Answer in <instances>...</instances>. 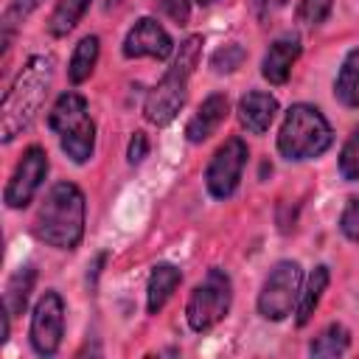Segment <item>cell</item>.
<instances>
[{
  "label": "cell",
  "instance_id": "cell-1",
  "mask_svg": "<svg viewBox=\"0 0 359 359\" xmlns=\"http://www.w3.org/2000/svg\"><path fill=\"white\" fill-rule=\"evenodd\" d=\"M53 56L50 53H36L31 56L17 79L11 81V87L3 95V107H0V137L3 143H11L17 135H22L39 115L50 84H53Z\"/></svg>",
  "mask_w": 359,
  "mask_h": 359
},
{
  "label": "cell",
  "instance_id": "cell-2",
  "mask_svg": "<svg viewBox=\"0 0 359 359\" xmlns=\"http://www.w3.org/2000/svg\"><path fill=\"white\" fill-rule=\"evenodd\" d=\"M84 194L73 182H56L48 188L34 216V236L56 250H76L84 238Z\"/></svg>",
  "mask_w": 359,
  "mask_h": 359
},
{
  "label": "cell",
  "instance_id": "cell-3",
  "mask_svg": "<svg viewBox=\"0 0 359 359\" xmlns=\"http://www.w3.org/2000/svg\"><path fill=\"white\" fill-rule=\"evenodd\" d=\"M202 36L199 34H191L180 42V50L174 53V62L171 67L163 73V79L149 90L146 101H143V118L151 123V126H168L185 98H188V81L199 65V56H202Z\"/></svg>",
  "mask_w": 359,
  "mask_h": 359
},
{
  "label": "cell",
  "instance_id": "cell-4",
  "mask_svg": "<svg viewBox=\"0 0 359 359\" xmlns=\"http://www.w3.org/2000/svg\"><path fill=\"white\" fill-rule=\"evenodd\" d=\"M334 143L331 123L325 115L311 104H292L283 115L280 132H278V151L286 160L303 163L325 154Z\"/></svg>",
  "mask_w": 359,
  "mask_h": 359
},
{
  "label": "cell",
  "instance_id": "cell-5",
  "mask_svg": "<svg viewBox=\"0 0 359 359\" xmlns=\"http://www.w3.org/2000/svg\"><path fill=\"white\" fill-rule=\"evenodd\" d=\"M48 126L59 137L62 151L76 163L84 165L95 151V123L87 112V98L67 90L56 98L48 112Z\"/></svg>",
  "mask_w": 359,
  "mask_h": 359
},
{
  "label": "cell",
  "instance_id": "cell-6",
  "mask_svg": "<svg viewBox=\"0 0 359 359\" xmlns=\"http://www.w3.org/2000/svg\"><path fill=\"white\" fill-rule=\"evenodd\" d=\"M230 303H233L230 275L219 266L208 269V275L194 286V292L188 297V306H185V320H188L191 331L205 334L213 325H219L227 317Z\"/></svg>",
  "mask_w": 359,
  "mask_h": 359
},
{
  "label": "cell",
  "instance_id": "cell-7",
  "mask_svg": "<svg viewBox=\"0 0 359 359\" xmlns=\"http://www.w3.org/2000/svg\"><path fill=\"white\" fill-rule=\"evenodd\" d=\"M300 286H303V269L297 261H278L261 292H258V314L264 320H272V323H280L292 314L297 297H300Z\"/></svg>",
  "mask_w": 359,
  "mask_h": 359
},
{
  "label": "cell",
  "instance_id": "cell-8",
  "mask_svg": "<svg viewBox=\"0 0 359 359\" xmlns=\"http://www.w3.org/2000/svg\"><path fill=\"white\" fill-rule=\"evenodd\" d=\"M247 143L241 137H227L210 157L205 168V188L213 199H230L247 165Z\"/></svg>",
  "mask_w": 359,
  "mask_h": 359
},
{
  "label": "cell",
  "instance_id": "cell-9",
  "mask_svg": "<svg viewBox=\"0 0 359 359\" xmlns=\"http://www.w3.org/2000/svg\"><path fill=\"white\" fill-rule=\"evenodd\" d=\"M28 337H31V348L39 356H53L59 351L62 337H65V300L59 292L48 289L36 300Z\"/></svg>",
  "mask_w": 359,
  "mask_h": 359
},
{
  "label": "cell",
  "instance_id": "cell-10",
  "mask_svg": "<svg viewBox=\"0 0 359 359\" xmlns=\"http://www.w3.org/2000/svg\"><path fill=\"white\" fill-rule=\"evenodd\" d=\"M45 177H48V154H45V149L42 146H28L22 151L14 174L6 182V191H3L6 208H11V210L25 208L36 196V191L42 188Z\"/></svg>",
  "mask_w": 359,
  "mask_h": 359
},
{
  "label": "cell",
  "instance_id": "cell-11",
  "mask_svg": "<svg viewBox=\"0 0 359 359\" xmlns=\"http://www.w3.org/2000/svg\"><path fill=\"white\" fill-rule=\"evenodd\" d=\"M121 50H123L126 59H143V56H149V59L163 62V59H168L174 53V42H171L168 31L157 20L140 17L129 28V34L123 36V48Z\"/></svg>",
  "mask_w": 359,
  "mask_h": 359
},
{
  "label": "cell",
  "instance_id": "cell-12",
  "mask_svg": "<svg viewBox=\"0 0 359 359\" xmlns=\"http://www.w3.org/2000/svg\"><path fill=\"white\" fill-rule=\"evenodd\" d=\"M227 112H230L227 95H224V93H210V95L199 104V109L191 115V121L185 123V137H188L191 143H205V140L224 123Z\"/></svg>",
  "mask_w": 359,
  "mask_h": 359
},
{
  "label": "cell",
  "instance_id": "cell-13",
  "mask_svg": "<svg viewBox=\"0 0 359 359\" xmlns=\"http://www.w3.org/2000/svg\"><path fill=\"white\" fill-rule=\"evenodd\" d=\"M300 56V39L294 34H286V36H278L269 50L264 53V62H261V76L269 81V84H286L289 73H292V65L297 62Z\"/></svg>",
  "mask_w": 359,
  "mask_h": 359
},
{
  "label": "cell",
  "instance_id": "cell-14",
  "mask_svg": "<svg viewBox=\"0 0 359 359\" xmlns=\"http://www.w3.org/2000/svg\"><path fill=\"white\" fill-rule=\"evenodd\" d=\"M236 112H238L241 126L250 135H264L278 115V101H275V95H269L264 90H250L247 95H241Z\"/></svg>",
  "mask_w": 359,
  "mask_h": 359
},
{
  "label": "cell",
  "instance_id": "cell-15",
  "mask_svg": "<svg viewBox=\"0 0 359 359\" xmlns=\"http://www.w3.org/2000/svg\"><path fill=\"white\" fill-rule=\"evenodd\" d=\"M180 280H182V272L174 264L163 261V264L151 266V275H149V283H146V309H149V314H157L168 303V297L174 294Z\"/></svg>",
  "mask_w": 359,
  "mask_h": 359
},
{
  "label": "cell",
  "instance_id": "cell-16",
  "mask_svg": "<svg viewBox=\"0 0 359 359\" xmlns=\"http://www.w3.org/2000/svg\"><path fill=\"white\" fill-rule=\"evenodd\" d=\"M34 283H36V269L31 264H22L11 272V278L6 283V294H3V309L11 317H20L25 311L31 292H34Z\"/></svg>",
  "mask_w": 359,
  "mask_h": 359
},
{
  "label": "cell",
  "instance_id": "cell-17",
  "mask_svg": "<svg viewBox=\"0 0 359 359\" xmlns=\"http://www.w3.org/2000/svg\"><path fill=\"white\" fill-rule=\"evenodd\" d=\"M328 280H331V272H328L325 264L311 269V275H309V280H306V286L300 289V297H297V325H306L314 317V311L323 300V292L328 289Z\"/></svg>",
  "mask_w": 359,
  "mask_h": 359
},
{
  "label": "cell",
  "instance_id": "cell-18",
  "mask_svg": "<svg viewBox=\"0 0 359 359\" xmlns=\"http://www.w3.org/2000/svg\"><path fill=\"white\" fill-rule=\"evenodd\" d=\"M334 95L339 104L359 109V48L348 50L342 59V67L334 79Z\"/></svg>",
  "mask_w": 359,
  "mask_h": 359
},
{
  "label": "cell",
  "instance_id": "cell-19",
  "mask_svg": "<svg viewBox=\"0 0 359 359\" xmlns=\"http://www.w3.org/2000/svg\"><path fill=\"white\" fill-rule=\"evenodd\" d=\"M98 50H101V42L95 34H87L79 39V45L73 48V56L67 62V79L70 84H81L93 76L95 65H98Z\"/></svg>",
  "mask_w": 359,
  "mask_h": 359
},
{
  "label": "cell",
  "instance_id": "cell-20",
  "mask_svg": "<svg viewBox=\"0 0 359 359\" xmlns=\"http://www.w3.org/2000/svg\"><path fill=\"white\" fill-rule=\"evenodd\" d=\"M90 8V0H56L50 17H48V31L50 36H67Z\"/></svg>",
  "mask_w": 359,
  "mask_h": 359
},
{
  "label": "cell",
  "instance_id": "cell-21",
  "mask_svg": "<svg viewBox=\"0 0 359 359\" xmlns=\"http://www.w3.org/2000/svg\"><path fill=\"white\" fill-rule=\"evenodd\" d=\"M351 345V334L342 323H331L325 325L309 345V353L311 356H342Z\"/></svg>",
  "mask_w": 359,
  "mask_h": 359
},
{
  "label": "cell",
  "instance_id": "cell-22",
  "mask_svg": "<svg viewBox=\"0 0 359 359\" xmlns=\"http://www.w3.org/2000/svg\"><path fill=\"white\" fill-rule=\"evenodd\" d=\"M39 3H42V0H11V3H8V8L3 11V45H6V48L11 45V36H14V31L22 25V20H25L34 8H39Z\"/></svg>",
  "mask_w": 359,
  "mask_h": 359
},
{
  "label": "cell",
  "instance_id": "cell-23",
  "mask_svg": "<svg viewBox=\"0 0 359 359\" xmlns=\"http://www.w3.org/2000/svg\"><path fill=\"white\" fill-rule=\"evenodd\" d=\"M244 59H247L244 45L227 42V45H222L219 50L210 53V70H213V73H233V70H238V67L244 65Z\"/></svg>",
  "mask_w": 359,
  "mask_h": 359
},
{
  "label": "cell",
  "instance_id": "cell-24",
  "mask_svg": "<svg viewBox=\"0 0 359 359\" xmlns=\"http://www.w3.org/2000/svg\"><path fill=\"white\" fill-rule=\"evenodd\" d=\"M339 174L348 182H356L359 180V126L342 143V151H339Z\"/></svg>",
  "mask_w": 359,
  "mask_h": 359
},
{
  "label": "cell",
  "instance_id": "cell-25",
  "mask_svg": "<svg viewBox=\"0 0 359 359\" xmlns=\"http://www.w3.org/2000/svg\"><path fill=\"white\" fill-rule=\"evenodd\" d=\"M331 6H334V0H300L294 17H297L300 25H306V28H317V25H323V22L328 20Z\"/></svg>",
  "mask_w": 359,
  "mask_h": 359
},
{
  "label": "cell",
  "instance_id": "cell-26",
  "mask_svg": "<svg viewBox=\"0 0 359 359\" xmlns=\"http://www.w3.org/2000/svg\"><path fill=\"white\" fill-rule=\"evenodd\" d=\"M339 230L348 241L359 244V196H351L342 208V216H339Z\"/></svg>",
  "mask_w": 359,
  "mask_h": 359
},
{
  "label": "cell",
  "instance_id": "cell-27",
  "mask_svg": "<svg viewBox=\"0 0 359 359\" xmlns=\"http://www.w3.org/2000/svg\"><path fill=\"white\" fill-rule=\"evenodd\" d=\"M160 8L177 25H188L191 20V0H160Z\"/></svg>",
  "mask_w": 359,
  "mask_h": 359
},
{
  "label": "cell",
  "instance_id": "cell-28",
  "mask_svg": "<svg viewBox=\"0 0 359 359\" xmlns=\"http://www.w3.org/2000/svg\"><path fill=\"white\" fill-rule=\"evenodd\" d=\"M146 154H149V137H146V132H135L132 140H129V149H126V160H129V165L143 163Z\"/></svg>",
  "mask_w": 359,
  "mask_h": 359
},
{
  "label": "cell",
  "instance_id": "cell-29",
  "mask_svg": "<svg viewBox=\"0 0 359 359\" xmlns=\"http://www.w3.org/2000/svg\"><path fill=\"white\" fill-rule=\"evenodd\" d=\"M283 6H286V0H252V8H255V17H258V20L275 17Z\"/></svg>",
  "mask_w": 359,
  "mask_h": 359
},
{
  "label": "cell",
  "instance_id": "cell-30",
  "mask_svg": "<svg viewBox=\"0 0 359 359\" xmlns=\"http://www.w3.org/2000/svg\"><path fill=\"white\" fill-rule=\"evenodd\" d=\"M8 317H11V314L3 309V314H0V342L8 339Z\"/></svg>",
  "mask_w": 359,
  "mask_h": 359
},
{
  "label": "cell",
  "instance_id": "cell-31",
  "mask_svg": "<svg viewBox=\"0 0 359 359\" xmlns=\"http://www.w3.org/2000/svg\"><path fill=\"white\" fill-rule=\"evenodd\" d=\"M199 6H210V3H216V0H196Z\"/></svg>",
  "mask_w": 359,
  "mask_h": 359
},
{
  "label": "cell",
  "instance_id": "cell-32",
  "mask_svg": "<svg viewBox=\"0 0 359 359\" xmlns=\"http://www.w3.org/2000/svg\"><path fill=\"white\" fill-rule=\"evenodd\" d=\"M115 3H121V0H109V6H115Z\"/></svg>",
  "mask_w": 359,
  "mask_h": 359
}]
</instances>
